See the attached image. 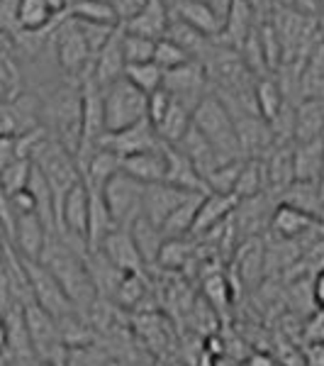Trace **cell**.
<instances>
[{
    "instance_id": "1",
    "label": "cell",
    "mask_w": 324,
    "mask_h": 366,
    "mask_svg": "<svg viewBox=\"0 0 324 366\" xmlns=\"http://www.w3.org/2000/svg\"><path fill=\"white\" fill-rule=\"evenodd\" d=\"M39 264L59 281V286H61L64 293L71 298L76 310L86 315V312L93 308V303L98 300V293L91 281V274H88L83 249L74 247L59 232H54L46 239L44 252H42V257H39Z\"/></svg>"
},
{
    "instance_id": "2",
    "label": "cell",
    "mask_w": 324,
    "mask_h": 366,
    "mask_svg": "<svg viewBox=\"0 0 324 366\" xmlns=\"http://www.w3.org/2000/svg\"><path fill=\"white\" fill-rule=\"evenodd\" d=\"M39 96V125L76 157L81 142V86L59 84Z\"/></svg>"
},
{
    "instance_id": "3",
    "label": "cell",
    "mask_w": 324,
    "mask_h": 366,
    "mask_svg": "<svg viewBox=\"0 0 324 366\" xmlns=\"http://www.w3.org/2000/svg\"><path fill=\"white\" fill-rule=\"evenodd\" d=\"M193 127L212 144V149L222 157V162H239L244 159L234 127V117L225 105V100L210 91L193 110Z\"/></svg>"
},
{
    "instance_id": "4",
    "label": "cell",
    "mask_w": 324,
    "mask_h": 366,
    "mask_svg": "<svg viewBox=\"0 0 324 366\" xmlns=\"http://www.w3.org/2000/svg\"><path fill=\"white\" fill-rule=\"evenodd\" d=\"M32 164L37 167L39 174L44 176L46 186H49V191H51V198H54V212H59L66 193L81 181V171H79V164H76V157L71 154L61 142L49 137L44 142L42 149L34 154Z\"/></svg>"
},
{
    "instance_id": "5",
    "label": "cell",
    "mask_w": 324,
    "mask_h": 366,
    "mask_svg": "<svg viewBox=\"0 0 324 366\" xmlns=\"http://www.w3.org/2000/svg\"><path fill=\"white\" fill-rule=\"evenodd\" d=\"M51 44H54L59 66L69 76L71 84H83L91 76L93 51L88 49L83 34H81V29L76 27V22L71 17L64 15L56 22V27L51 29Z\"/></svg>"
},
{
    "instance_id": "6",
    "label": "cell",
    "mask_w": 324,
    "mask_h": 366,
    "mask_svg": "<svg viewBox=\"0 0 324 366\" xmlns=\"http://www.w3.org/2000/svg\"><path fill=\"white\" fill-rule=\"evenodd\" d=\"M25 325L32 342L34 359L46 366H66L69 347L64 345L61 332H59V322L49 312H44L37 303L25 305Z\"/></svg>"
},
{
    "instance_id": "7",
    "label": "cell",
    "mask_w": 324,
    "mask_h": 366,
    "mask_svg": "<svg viewBox=\"0 0 324 366\" xmlns=\"http://www.w3.org/2000/svg\"><path fill=\"white\" fill-rule=\"evenodd\" d=\"M103 108L105 132H120V129L146 120V96L127 79H120L113 86L103 88Z\"/></svg>"
},
{
    "instance_id": "8",
    "label": "cell",
    "mask_w": 324,
    "mask_h": 366,
    "mask_svg": "<svg viewBox=\"0 0 324 366\" xmlns=\"http://www.w3.org/2000/svg\"><path fill=\"white\" fill-rule=\"evenodd\" d=\"M105 205L110 210V217L117 227L129 229L141 217V205H144V183L134 181L127 174L113 176L105 188L100 191Z\"/></svg>"
},
{
    "instance_id": "9",
    "label": "cell",
    "mask_w": 324,
    "mask_h": 366,
    "mask_svg": "<svg viewBox=\"0 0 324 366\" xmlns=\"http://www.w3.org/2000/svg\"><path fill=\"white\" fill-rule=\"evenodd\" d=\"M22 267H25L29 288H32V300L44 312H49L54 320H61V317L76 312V305L71 303V298L64 293V288L59 286V281L42 267V264L32 262V259H22Z\"/></svg>"
},
{
    "instance_id": "10",
    "label": "cell",
    "mask_w": 324,
    "mask_h": 366,
    "mask_svg": "<svg viewBox=\"0 0 324 366\" xmlns=\"http://www.w3.org/2000/svg\"><path fill=\"white\" fill-rule=\"evenodd\" d=\"M161 88L168 91L173 98L183 100L186 105H191L193 110H196V105L212 91L203 61H198V59H191V61L181 64V66L163 71Z\"/></svg>"
},
{
    "instance_id": "11",
    "label": "cell",
    "mask_w": 324,
    "mask_h": 366,
    "mask_svg": "<svg viewBox=\"0 0 324 366\" xmlns=\"http://www.w3.org/2000/svg\"><path fill=\"white\" fill-rule=\"evenodd\" d=\"M232 117L244 159H263L275 147L273 129L256 110H234Z\"/></svg>"
},
{
    "instance_id": "12",
    "label": "cell",
    "mask_w": 324,
    "mask_h": 366,
    "mask_svg": "<svg viewBox=\"0 0 324 366\" xmlns=\"http://www.w3.org/2000/svg\"><path fill=\"white\" fill-rule=\"evenodd\" d=\"M39 127V96L22 93L15 100L0 103V137H20Z\"/></svg>"
},
{
    "instance_id": "13",
    "label": "cell",
    "mask_w": 324,
    "mask_h": 366,
    "mask_svg": "<svg viewBox=\"0 0 324 366\" xmlns=\"http://www.w3.org/2000/svg\"><path fill=\"white\" fill-rule=\"evenodd\" d=\"M158 144H161V139H158L156 129L151 127V122L141 120L137 125L120 129V132H105L98 147L113 152V154H117L120 159H125V157L139 154V152L156 149Z\"/></svg>"
},
{
    "instance_id": "14",
    "label": "cell",
    "mask_w": 324,
    "mask_h": 366,
    "mask_svg": "<svg viewBox=\"0 0 324 366\" xmlns=\"http://www.w3.org/2000/svg\"><path fill=\"white\" fill-rule=\"evenodd\" d=\"M49 234H54V232H49V227L44 225V220L37 212H15V232H13L10 244L15 247V252L20 254L22 259L39 262Z\"/></svg>"
},
{
    "instance_id": "15",
    "label": "cell",
    "mask_w": 324,
    "mask_h": 366,
    "mask_svg": "<svg viewBox=\"0 0 324 366\" xmlns=\"http://www.w3.org/2000/svg\"><path fill=\"white\" fill-rule=\"evenodd\" d=\"M168 10L173 17H178L181 22L191 25L210 39L220 37L222 27H225L222 15L212 8L208 0H168Z\"/></svg>"
},
{
    "instance_id": "16",
    "label": "cell",
    "mask_w": 324,
    "mask_h": 366,
    "mask_svg": "<svg viewBox=\"0 0 324 366\" xmlns=\"http://www.w3.org/2000/svg\"><path fill=\"white\" fill-rule=\"evenodd\" d=\"M96 252L103 254V257L108 259L115 269H120L122 274H141V271H146L144 262H141V257H139L137 244H134L132 232L125 227H115Z\"/></svg>"
},
{
    "instance_id": "17",
    "label": "cell",
    "mask_w": 324,
    "mask_h": 366,
    "mask_svg": "<svg viewBox=\"0 0 324 366\" xmlns=\"http://www.w3.org/2000/svg\"><path fill=\"white\" fill-rule=\"evenodd\" d=\"M322 227H324L322 217H315L310 212H303L285 203L275 205L268 222V229L275 239H303L312 229H322Z\"/></svg>"
},
{
    "instance_id": "18",
    "label": "cell",
    "mask_w": 324,
    "mask_h": 366,
    "mask_svg": "<svg viewBox=\"0 0 324 366\" xmlns=\"http://www.w3.org/2000/svg\"><path fill=\"white\" fill-rule=\"evenodd\" d=\"M125 54H122V25L115 29V34L108 39V44L93 56V66L88 79L93 84H98L100 88L113 86L115 81L125 79Z\"/></svg>"
},
{
    "instance_id": "19",
    "label": "cell",
    "mask_w": 324,
    "mask_h": 366,
    "mask_svg": "<svg viewBox=\"0 0 324 366\" xmlns=\"http://www.w3.org/2000/svg\"><path fill=\"white\" fill-rule=\"evenodd\" d=\"M239 198L234 193H212L208 191L200 200V208L196 215V222H193L191 237H205L208 232H212L217 225H222L225 220L232 217V212L237 210Z\"/></svg>"
},
{
    "instance_id": "20",
    "label": "cell",
    "mask_w": 324,
    "mask_h": 366,
    "mask_svg": "<svg viewBox=\"0 0 324 366\" xmlns=\"http://www.w3.org/2000/svg\"><path fill=\"white\" fill-rule=\"evenodd\" d=\"M191 196L188 191L173 188L168 183H151L144 186V205H141V217L156 227H163V222L171 217V212L178 208L183 200Z\"/></svg>"
},
{
    "instance_id": "21",
    "label": "cell",
    "mask_w": 324,
    "mask_h": 366,
    "mask_svg": "<svg viewBox=\"0 0 324 366\" xmlns=\"http://www.w3.org/2000/svg\"><path fill=\"white\" fill-rule=\"evenodd\" d=\"M120 171L127 176H132L134 181L144 183V186L163 183L166 181V144L161 142L156 149L125 157L120 164Z\"/></svg>"
},
{
    "instance_id": "22",
    "label": "cell",
    "mask_w": 324,
    "mask_h": 366,
    "mask_svg": "<svg viewBox=\"0 0 324 366\" xmlns=\"http://www.w3.org/2000/svg\"><path fill=\"white\" fill-rule=\"evenodd\" d=\"M61 17L64 15L51 8L49 0H15V32H46V29H54Z\"/></svg>"
},
{
    "instance_id": "23",
    "label": "cell",
    "mask_w": 324,
    "mask_h": 366,
    "mask_svg": "<svg viewBox=\"0 0 324 366\" xmlns=\"http://www.w3.org/2000/svg\"><path fill=\"white\" fill-rule=\"evenodd\" d=\"M266 169V188L270 196H280L293 181H295V159H293L290 144H275L266 157L261 159Z\"/></svg>"
},
{
    "instance_id": "24",
    "label": "cell",
    "mask_w": 324,
    "mask_h": 366,
    "mask_svg": "<svg viewBox=\"0 0 324 366\" xmlns=\"http://www.w3.org/2000/svg\"><path fill=\"white\" fill-rule=\"evenodd\" d=\"M168 20H171V10H168L166 0H151L139 15H134L132 20L122 22V29L129 34H139V37L158 42V39L166 34Z\"/></svg>"
},
{
    "instance_id": "25",
    "label": "cell",
    "mask_w": 324,
    "mask_h": 366,
    "mask_svg": "<svg viewBox=\"0 0 324 366\" xmlns=\"http://www.w3.org/2000/svg\"><path fill=\"white\" fill-rule=\"evenodd\" d=\"M168 186L181 188V191L188 193H208V186H205L203 176L198 174L196 167L188 162V157L176 147L166 144V181Z\"/></svg>"
},
{
    "instance_id": "26",
    "label": "cell",
    "mask_w": 324,
    "mask_h": 366,
    "mask_svg": "<svg viewBox=\"0 0 324 366\" xmlns=\"http://www.w3.org/2000/svg\"><path fill=\"white\" fill-rule=\"evenodd\" d=\"M176 149L183 152V154L188 157V162H191L193 167H196L198 174L203 176V181L208 179V176L217 167H220V164H225V162H222V157L217 154L215 149H212V144L203 137V134L198 132L196 127L188 129L186 137L181 139L178 144H176Z\"/></svg>"
},
{
    "instance_id": "27",
    "label": "cell",
    "mask_w": 324,
    "mask_h": 366,
    "mask_svg": "<svg viewBox=\"0 0 324 366\" xmlns=\"http://www.w3.org/2000/svg\"><path fill=\"white\" fill-rule=\"evenodd\" d=\"M234 267L246 283H256L261 276H266V242L261 237H249L239 242Z\"/></svg>"
},
{
    "instance_id": "28",
    "label": "cell",
    "mask_w": 324,
    "mask_h": 366,
    "mask_svg": "<svg viewBox=\"0 0 324 366\" xmlns=\"http://www.w3.org/2000/svg\"><path fill=\"white\" fill-rule=\"evenodd\" d=\"M293 159H295V181L320 183L324 171V139L293 144Z\"/></svg>"
},
{
    "instance_id": "29",
    "label": "cell",
    "mask_w": 324,
    "mask_h": 366,
    "mask_svg": "<svg viewBox=\"0 0 324 366\" xmlns=\"http://www.w3.org/2000/svg\"><path fill=\"white\" fill-rule=\"evenodd\" d=\"M191 127H193V108L191 105H186L183 100L173 98L168 105V110H166V115H163V120L156 125V134L163 144L176 147L181 139L186 137V132Z\"/></svg>"
},
{
    "instance_id": "30",
    "label": "cell",
    "mask_w": 324,
    "mask_h": 366,
    "mask_svg": "<svg viewBox=\"0 0 324 366\" xmlns=\"http://www.w3.org/2000/svg\"><path fill=\"white\" fill-rule=\"evenodd\" d=\"M196 249L198 242L193 237H166L161 244V252H158L156 269L171 271V274L186 271L193 264V259H196Z\"/></svg>"
},
{
    "instance_id": "31",
    "label": "cell",
    "mask_w": 324,
    "mask_h": 366,
    "mask_svg": "<svg viewBox=\"0 0 324 366\" xmlns=\"http://www.w3.org/2000/svg\"><path fill=\"white\" fill-rule=\"evenodd\" d=\"M163 39H171L176 46H181V49L186 51L191 59H203L208 54L210 44L215 42V39L205 37L203 32H198V29H193L191 25H186V22H181L178 17L171 15L168 20V27H166V34H163Z\"/></svg>"
},
{
    "instance_id": "32",
    "label": "cell",
    "mask_w": 324,
    "mask_h": 366,
    "mask_svg": "<svg viewBox=\"0 0 324 366\" xmlns=\"http://www.w3.org/2000/svg\"><path fill=\"white\" fill-rule=\"evenodd\" d=\"M285 105H288V98H285V93H283L278 81L270 79V76H261V79H256V84H254V110L268 122V125L278 117V113L285 108Z\"/></svg>"
},
{
    "instance_id": "33",
    "label": "cell",
    "mask_w": 324,
    "mask_h": 366,
    "mask_svg": "<svg viewBox=\"0 0 324 366\" xmlns=\"http://www.w3.org/2000/svg\"><path fill=\"white\" fill-rule=\"evenodd\" d=\"M324 132V100L320 98H310L295 110V132L293 139L298 142H312V139H322Z\"/></svg>"
},
{
    "instance_id": "34",
    "label": "cell",
    "mask_w": 324,
    "mask_h": 366,
    "mask_svg": "<svg viewBox=\"0 0 324 366\" xmlns=\"http://www.w3.org/2000/svg\"><path fill=\"white\" fill-rule=\"evenodd\" d=\"M129 232H132L134 237V244H137L139 249V257L141 262H144V269H156V259H158V252H161V244H163V232L161 227L151 225L146 217H139L137 222H134L132 227H129Z\"/></svg>"
},
{
    "instance_id": "35",
    "label": "cell",
    "mask_w": 324,
    "mask_h": 366,
    "mask_svg": "<svg viewBox=\"0 0 324 366\" xmlns=\"http://www.w3.org/2000/svg\"><path fill=\"white\" fill-rule=\"evenodd\" d=\"M278 203L293 205V208L310 212V215L320 217L322 210V191L320 183H310V181H293L285 191L280 193Z\"/></svg>"
},
{
    "instance_id": "36",
    "label": "cell",
    "mask_w": 324,
    "mask_h": 366,
    "mask_svg": "<svg viewBox=\"0 0 324 366\" xmlns=\"http://www.w3.org/2000/svg\"><path fill=\"white\" fill-rule=\"evenodd\" d=\"M203 196L205 193H191L178 208L171 212V217L161 227L163 237H191V229H193V222H196Z\"/></svg>"
},
{
    "instance_id": "37",
    "label": "cell",
    "mask_w": 324,
    "mask_h": 366,
    "mask_svg": "<svg viewBox=\"0 0 324 366\" xmlns=\"http://www.w3.org/2000/svg\"><path fill=\"white\" fill-rule=\"evenodd\" d=\"M149 279H146V271L141 274H125L115 291L113 303L117 308H125V310H137L141 308L146 298H149Z\"/></svg>"
},
{
    "instance_id": "38",
    "label": "cell",
    "mask_w": 324,
    "mask_h": 366,
    "mask_svg": "<svg viewBox=\"0 0 324 366\" xmlns=\"http://www.w3.org/2000/svg\"><path fill=\"white\" fill-rule=\"evenodd\" d=\"M261 193H268L266 188V169H263L261 159H244L239 171L237 186H234V196L239 200L261 196Z\"/></svg>"
},
{
    "instance_id": "39",
    "label": "cell",
    "mask_w": 324,
    "mask_h": 366,
    "mask_svg": "<svg viewBox=\"0 0 324 366\" xmlns=\"http://www.w3.org/2000/svg\"><path fill=\"white\" fill-rule=\"evenodd\" d=\"M25 93V81H22L20 64L8 46L0 49V103L15 100Z\"/></svg>"
},
{
    "instance_id": "40",
    "label": "cell",
    "mask_w": 324,
    "mask_h": 366,
    "mask_svg": "<svg viewBox=\"0 0 324 366\" xmlns=\"http://www.w3.org/2000/svg\"><path fill=\"white\" fill-rule=\"evenodd\" d=\"M66 17L86 22H103V25H120L115 3H105V0H79L66 13Z\"/></svg>"
},
{
    "instance_id": "41",
    "label": "cell",
    "mask_w": 324,
    "mask_h": 366,
    "mask_svg": "<svg viewBox=\"0 0 324 366\" xmlns=\"http://www.w3.org/2000/svg\"><path fill=\"white\" fill-rule=\"evenodd\" d=\"M125 79L134 88H139L144 96H151L154 91L163 86V71L156 66L154 61L144 64H127L125 66Z\"/></svg>"
},
{
    "instance_id": "42",
    "label": "cell",
    "mask_w": 324,
    "mask_h": 366,
    "mask_svg": "<svg viewBox=\"0 0 324 366\" xmlns=\"http://www.w3.org/2000/svg\"><path fill=\"white\" fill-rule=\"evenodd\" d=\"M32 167L34 164L29 159H17L5 169H0V191L5 196H15L17 191H25L29 176H32Z\"/></svg>"
},
{
    "instance_id": "43",
    "label": "cell",
    "mask_w": 324,
    "mask_h": 366,
    "mask_svg": "<svg viewBox=\"0 0 324 366\" xmlns=\"http://www.w3.org/2000/svg\"><path fill=\"white\" fill-rule=\"evenodd\" d=\"M229 279L222 271H212L203 279V296H205V303L210 305L212 310H225L227 303H229V296H232V291H229Z\"/></svg>"
},
{
    "instance_id": "44",
    "label": "cell",
    "mask_w": 324,
    "mask_h": 366,
    "mask_svg": "<svg viewBox=\"0 0 324 366\" xmlns=\"http://www.w3.org/2000/svg\"><path fill=\"white\" fill-rule=\"evenodd\" d=\"M154 49H156L154 39L139 37V34H129L122 29V54H125L127 64L154 61Z\"/></svg>"
},
{
    "instance_id": "45",
    "label": "cell",
    "mask_w": 324,
    "mask_h": 366,
    "mask_svg": "<svg viewBox=\"0 0 324 366\" xmlns=\"http://www.w3.org/2000/svg\"><path fill=\"white\" fill-rule=\"evenodd\" d=\"M241 164H244V159H239V162L220 164V167H217L208 176V179H205V186H208V191H212V193H234V186H237Z\"/></svg>"
},
{
    "instance_id": "46",
    "label": "cell",
    "mask_w": 324,
    "mask_h": 366,
    "mask_svg": "<svg viewBox=\"0 0 324 366\" xmlns=\"http://www.w3.org/2000/svg\"><path fill=\"white\" fill-rule=\"evenodd\" d=\"M74 20V17H71ZM76 27L81 29V34H83L88 49L93 51V56L98 54L100 49H103L105 44H108V39L115 34V29L120 25H103V22H86V20H74Z\"/></svg>"
},
{
    "instance_id": "47",
    "label": "cell",
    "mask_w": 324,
    "mask_h": 366,
    "mask_svg": "<svg viewBox=\"0 0 324 366\" xmlns=\"http://www.w3.org/2000/svg\"><path fill=\"white\" fill-rule=\"evenodd\" d=\"M191 61V56L186 54L181 46H176L171 39H158L156 42V49H154V64L161 71H171L176 66H181V64Z\"/></svg>"
},
{
    "instance_id": "48",
    "label": "cell",
    "mask_w": 324,
    "mask_h": 366,
    "mask_svg": "<svg viewBox=\"0 0 324 366\" xmlns=\"http://www.w3.org/2000/svg\"><path fill=\"white\" fill-rule=\"evenodd\" d=\"M66 366H110V354L100 345L81 347V350H69Z\"/></svg>"
},
{
    "instance_id": "49",
    "label": "cell",
    "mask_w": 324,
    "mask_h": 366,
    "mask_svg": "<svg viewBox=\"0 0 324 366\" xmlns=\"http://www.w3.org/2000/svg\"><path fill=\"white\" fill-rule=\"evenodd\" d=\"M149 3L151 0H115V10H117V17H120V25L127 20H132L134 15H139Z\"/></svg>"
},
{
    "instance_id": "50",
    "label": "cell",
    "mask_w": 324,
    "mask_h": 366,
    "mask_svg": "<svg viewBox=\"0 0 324 366\" xmlns=\"http://www.w3.org/2000/svg\"><path fill=\"white\" fill-rule=\"evenodd\" d=\"M312 300L324 310V269L315 276V281H312Z\"/></svg>"
},
{
    "instance_id": "51",
    "label": "cell",
    "mask_w": 324,
    "mask_h": 366,
    "mask_svg": "<svg viewBox=\"0 0 324 366\" xmlns=\"http://www.w3.org/2000/svg\"><path fill=\"white\" fill-rule=\"evenodd\" d=\"M8 347H10V330H8V320L0 312V359L8 357Z\"/></svg>"
},
{
    "instance_id": "52",
    "label": "cell",
    "mask_w": 324,
    "mask_h": 366,
    "mask_svg": "<svg viewBox=\"0 0 324 366\" xmlns=\"http://www.w3.org/2000/svg\"><path fill=\"white\" fill-rule=\"evenodd\" d=\"M246 366H278L275 364V359L270 357V354H266V352H254L249 357V364Z\"/></svg>"
},
{
    "instance_id": "53",
    "label": "cell",
    "mask_w": 324,
    "mask_h": 366,
    "mask_svg": "<svg viewBox=\"0 0 324 366\" xmlns=\"http://www.w3.org/2000/svg\"><path fill=\"white\" fill-rule=\"evenodd\" d=\"M105 3H115V0H105Z\"/></svg>"
}]
</instances>
